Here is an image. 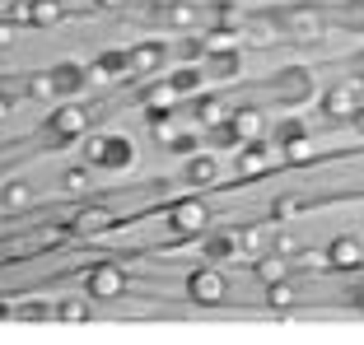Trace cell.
Instances as JSON below:
<instances>
[{
  "label": "cell",
  "mask_w": 364,
  "mask_h": 345,
  "mask_svg": "<svg viewBox=\"0 0 364 345\" xmlns=\"http://www.w3.org/2000/svg\"><path fill=\"white\" fill-rule=\"evenodd\" d=\"M280 23H285V33L299 38V43H318L322 33H327V19H322L313 5H289V10L280 14Z\"/></svg>",
  "instance_id": "6da1fadb"
},
{
  "label": "cell",
  "mask_w": 364,
  "mask_h": 345,
  "mask_svg": "<svg viewBox=\"0 0 364 345\" xmlns=\"http://www.w3.org/2000/svg\"><path fill=\"white\" fill-rule=\"evenodd\" d=\"M187 294H192L196 303H225L229 280H225V275H220L215 266H201V270H192V280H187Z\"/></svg>",
  "instance_id": "7a4b0ae2"
},
{
  "label": "cell",
  "mask_w": 364,
  "mask_h": 345,
  "mask_svg": "<svg viewBox=\"0 0 364 345\" xmlns=\"http://www.w3.org/2000/svg\"><path fill=\"white\" fill-rule=\"evenodd\" d=\"M85 121H89V108H56L52 117H47V131H52L56 141H75V136H85Z\"/></svg>",
  "instance_id": "3957f363"
},
{
  "label": "cell",
  "mask_w": 364,
  "mask_h": 345,
  "mask_svg": "<svg viewBox=\"0 0 364 345\" xmlns=\"http://www.w3.org/2000/svg\"><path fill=\"white\" fill-rule=\"evenodd\" d=\"M127 290V275L117 266H94L89 270V299H122Z\"/></svg>",
  "instance_id": "277c9868"
},
{
  "label": "cell",
  "mask_w": 364,
  "mask_h": 345,
  "mask_svg": "<svg viewBox=\"0 0 364 345\" xmlns=\"http://www.w3.org/2000/svg\"><path fill=\"white\" fill-rule=\"evenodd\" d=\"M225 126H229V136H234V141H243V145H247V141H257L262 131H267V117H262L257 108H234Z\"/></svg>",
  "instance_id": "5b68a950"
},
{
  "label": "cell",
  "mask_w": 364,
  "mask_h": 345,
  "mask_svg": "<svg viewBox=\"0 0 364 345\" xmlns=\"http://www.w3.org/2000/svg\"><path fill=\"white\" fill-rule=\"evenodd\" d=\"M322 112H327V117H355V112H360V89H350V84H336V89H327V94H322Z\"/></svg>",
  "instance_id": "8992f818"
},
{
  "label": "cell",
  "mask_w": 364,
  "mask_h": 345,
  "mask_svg": "<svg viewBox=\"0 0 364 345\" xmlns=\"http://www.w3.org/2000/svg\"><path fill=\"white\" fill-rule=\"evenodd\" d=\"M168 219H173V229H178V234H201V229L210 224V210H205L201 201H178Z\"/></svg>",
  "instance_id": "52a82bcc"
},
{
  "label": "cell",
  "mask_w": 364,
  "mask_h": 345,
  "mask_svg": "<svg viewBox=\"0 0 364 345\" xmlns=\"http://www.w3.org/2000/svg\"><path fill=\"white\" fill-rule=\"evenodd\" d=\"M360 261H364L360 238H336L327 248V266H336V270H360Z\"/></svg>",
  "instance_id": "ba28073f"
},
{
  "label": "cell",
  "mask_w": 364,
  "mask_h": 345,
  "mask_svg": "<svg viewBox=\"0 0 364 345\" xmlns=\"http://www.w3.org/2000/svg\"><path fill=\"white\" fill-rule=\"evenodd\" d=\"M159 61H164V43H140L127 52V70H140V75L159 70Z\"/></svg>",
  "instance_id": "9c48e42d"
},
{
  "label": "cell",
  "mask_w": 364,
  "mask_h": 345,
  "mask_svg": "<svg viewBox=\"0 0 364 345\" xmlns=\"http://www.w3.org/2000/svg\"><path fill=\"white\" fill-rule=\"evenodd\" d=\"M136 163V145L122 136H103V168H131Z\"/></svg>",
  "instance_id": "30bf717a"
},
{
  "label": "cell",
  "mask_w": 364,
  "mask_h": 345,
  "mask_svg": "<svg viewBox=\"0 0 364 345\" xmlns=\"http://www.w3.org/2000/svg\"><path fill=\"white\" fill-rule=\"evenodd\" d=\"M70 229H75V234H85V238H94V234H103V229H112V215H107L103 205H85V210L70 219Z\"/></svg>",
  "instance_id": "8fae6325"
},
{
  "label": "cell",
  "mask_w": 364,
  "mask_h": 345,
  "mask_svg": "<svg viewBox=\"0 0 364 345\" xmlns=\"http://www.w3.org/2000/svg\"><path fill=\"white\" fill-rule=\"evenodd\" d=\"M140 103H145L150 112H168L173 103H178V89H173L168 80H154V84L140 89Z\"/></svg>",
  "instance_id": "7c38bea8"
},
{
  "label": "cell",
  "mask_w": 364,
  "mask_h": 345,
  "mask_svg": "<svg viewBox=\"0 0 364 345\" xmlns=\"http://www.w3.org/2000/svg\"><path fill=\"white\" fill-rule=\"evenodd\" d=\"M271 168V150H262L257 141L238 145V172H247V177H257V172Z\"/></svg>",
  "instance_id": "4fadbf2b"
},
{
  "label": "cell",
  "mask_w": 364,
  "mask_h": 345,
  "mask_svg": "<svg viewBox=\"0 0 364 345\" xmlns=\"http://www.w3.org/2000/svg\"><path fill=\"white\" fill-rule=\"evenodd\" d=\"M47 75H52L56 94H75V89L85 84V65H75V61H61V65H52Z\"/></svg>",
  "instance_id": "5bb4252c"
},
{
  "label": "cell",
  "mask_w": 364,
  "mask_h": 345,
  "mask_svg": "<svg viewBox=\"0 0 364 345\" xmlns=\"http://www.w3.org/2000/svg\"><path fill=\"white\" fill-rule=\"evenodd\" d=\"M164 23H173V28H196V5L192 0H173V5H164V10H154Z\"/></svg>",
  "instance_id": "9a60e30c"
},
{
  "label": "cell",
  "mask_w": 364,
  "mask_h": 345,
  "mask_svg": "<svg viewBox=\"0 0 364 345\" xmlns=\"http://www.w3.org/2000/svg\"><path fill=\"white\" fill-rule=\"evenodd\" d=\"M215 177H220V163H215L210 154H192V159H187V182H196V187H210Z\"/></svg>",
  "instance_id": "2e32d148"
},
{
  "label": "cell",
  "mask_w": 364,
  "mask_h": 345,
  "mask_svg": "<svg viewBox=\"0 0 364 345\" xmlns=\"http://www.w3.org/2000/svg\"><path fill=\"white\" fill-rule=\"evenodd\" d=\"M61 14H65V5L61 0H28V23H61Z\"/></svg>",
  "instance_id": "e0dca14e"
},
{
  "label": "cell",
  "mask_w": 364,
  "mask_h": 345,
  "mask_svg": "<svg viewBox=\"0 0 364 345\" xmlns=\"http://www.w3.org/2000/svg\"><path fill=\"white\" fill-rule=\"evenodd\" d=\"M196 121H201V126H225L229 108L220 103V98H196Z\"/></svg>",
  "instance_id": "ac0fdd59"
},
{
  "label": "cell",
  "mask_w": 364,
  "mask_h": 345,
  "mask_svg": "<svg viewBox=\"0 0 364 345\" xmlns=\"http://www.w3.org/2000/svg\"><path fill=\"white\" fill-rule=\"evenodd\" d=\"M145 121H150V136H154V145H173V141H178V121H173L168 112H150Z\"/></svg>",
  "instance_id": "d6986e66"
},
{
  "label": "cell",
  "mask_w": 364,
  "mask_h": 345,
  "mask_svg": "<svg viewBox=\"0 0 364 345\" xmlns=\"http://www.w3.org/2000/svg\"><path fill=\"white\" fill-rule=\"evenodd\" d=\"M0 205H5V210H28L33 205V187L28 182H10L5 192H0Z\"/></svg>",
  "instance_id": "ffe728a7"
},
{
  "label": "cell",
  "mask_w": 364,
  "mask_h": 345,
  "mask_svg": "<svg viewBox=\"0 0 364 345\" xmlns=\"http://www.w3.org/2000/svg\"><path fill=\"white\" fill-rule=\"evenodd\" d=\"M267 299H271V308H276V313H285V308H294V299H299V294H294V285H289V280H271L267 285Z\"/></svg>",
  "instance_id": "44dd1931"
},
{
  "label": "cell",
  "mask_w": 364,
  "mask_h": 345,
  "mask_svg": "<svg viewBox=\"0 0 364 345\" xmlns=\"http://www.w3.org/2000/svg\"><path fill=\"white\" fill-rule=\"evenodd\" d=\"M234 38H238V33H225V28H220V33H210V38L201 43V56H229V52H238V47H234Z\"/></svg>",
  "instance_id": "7402d4cb"
},
{
  "label": "cell",
  "mask_w": 364,
  "mask_h": 345,
  "mask_svg": "<svg viewBox=\"0 0 364 345\" xmlns=\"http://www.w3.org/2000/svg\"><path fill=\"white\" fill-rule=\"evenodd\" d=\"M257 275H262V285H271V280H285V257L267 252V257L257 261Z\"/></svg>",
  "instance_id": "603a6c76"
},
{
  "label": "cell",
  "mask_w": 364,
  "mask_h": 345,
  "mask_svg": "<svg viewBox=\"0 0 364 345\" xmlns=\"http://www.w3.org/2000/svg\"><path fill=\"white\" fill-rule=\"evenodd\" d=\"M289 80H280V89H285L289 98H304V94H313V80L304 75V70H285Z\"/></svg>",
  "instance_id": "cb8c5ba5"
},
{
  "label": "cell",
  "mask_w": 364,
  "mask_h": 345,
  "mask_svg": "<svg viewBox=\"0 0 364 345\" xmlns=\"http://www.w3.org/2000/svg\"><path fill=\"white\" fill-rule=\"evenodd\" d=\"M271 252H276V257H299L304 243H299V234H276L271 238Z\"/></svg>",
  "instance_id": "d4e9b609"
},
{
  "label": "cell",
  "mask_w": 364,
  "mask_h": 345,
  "mask_svg": "<svg viewBox=\"0 0 364 345\" xmlns=\"http://www.w3.org/2000/svg\"><path fill=\"white\" fill-rule=\"evenodd\" d=\"M205 257H210V261L238 257V243H234V238H210V243H205Z\"/></svg>",
  "instance_id": "484cf974"
},
{
  "label": "cell",
  "mask_w": 364,
  "mask_h": 345,
  "mask_svg": "<svg viewBox=\"0 0 364 345\" xmlns=\"http://www.w3.org/2000/svg\"><path fill=\"white\" fill-rule=\"evenodd\" d=\"M215 19H220V28H225V33H238V28H243V10H238V5H220V10H215Z\"/></svg>",
  "instance_id": "4316f807"
},
{
  "label": "cell",
  "mask_w": 364,
  "mask_h": 345,
  "mask_svg": "<svg viewBox=\"0 0 364 345\" xmlns=\"http://www.w3.org/2000/svg\"><path fill=\"white\" fill-rule=\"evenodd\" d=\"M309 154H313L309 136H294V141H285V159H289V163H309Z\"/></svg>",
  "instance_id": "83f0119b"
},
{
  "label": "cell",
  "mask_w": 364,
  "mask_h": 345,
  "mask_svg": "<svg viewBox=\"0 0 364 345\" xmlns=\"http://www.w3.org/2000/svg\"><path fill=\"white\" fill-rule=\"evenodd\" d=\"M56 317H61V322H85V317H89V303H80V299H65L61 308H56Z\"/></svg>",
  "instance_id": "f1b7e54d"
},
{
  "label": "cell",
  "mask_w": 364,
  "mask_h": 345,
  "mask_svg": "<svg viewBox=\"0 0 364 345\" xmlns=\"http://www.w3.org/2000/svg\"><path fill=\"white\" fill-rule=\"evenodd\" d=\"M52 94H56V84H52V75H47V70H43V75H33V80H28V98H43V103H47Z\"/></svg>",
  "instance_id": "f546056e"
},
{
  "label": "cell",
  "mask_w": 364,
  "mask_h": 345,
  "mask_svg": "<svg viewBox=\"0 0 364 345\" xmlns=\"http://www.w3.org/2000/svg\"><path fill=\"white\" fill-rule=\"evenodd\" d=\"M234 243H238V248H243V252H257V248H262V243H267V234H262V229H257V224H252V229H243V234H238V238H234Z\"/></svg>",
  "instance_id": "4dcf8cb0"
},
{
  "label": "cell",
  "mask_w": 364,
  "mask_h": 345,
  "mask_svg": "<svg viewBox=\"0 0 364 345\" xmlns=\"http://www.w3.org/2000/svg\"><path fill=\"white\" fill-rule=\"evenodd\" d=\"M168 84L178 89V94H192V89H201V75H196V70H182V75H173Z\"/></svg>",
  "instance_id": "1f68e13d"
},
{
  "label": "cell",
  "mask_w": 364,
  "mask_h": 345,
  "mask_svg": "<svg viewBox=\"0 0 364 345\" xmlns=\"http://www.w3.org/2000/svg\"><path fill=\"white\" fill-rule=\"evenodd\" d=\"M61 182H65V192H85V187H89V172L70 168V172H65V177H61Z\"/></svg>",
  "instance_id": "d6a6232c"
},
{
  "label": "cell",
  "mask_w": 364,
  "mask_h": 345,
  "mask_svg": "<svg viewBox=\"0 0 364 345\" xmlns=\"http://www.w3.org/2000/svg\"><path fill=\"white\" fill-rule=\"evenodd\" d=\"M168 150H178V154H196V150H201V141H196V136H182V131H178V141H173Z\"/></svg>",
  "instance_id": "836d02e7"
},
{
  "label": "cell",
  "mask_w": 364,
  "mask_h": 345,
  "mask_svg": "<svg viewBox=\"0 0 364 345\" xmlns=\"http://www.w3.org/2000/svg\"><path fill=\"white\" fill-rule=\"evenodd\" d=\"M85 159L89 163H103V136H89V141H85Z\"/></svg>",
  "instance_id": "e575fe53"
},
{
  "label": "cell",
  "mask_w": 364,
  "mask_h": 345,
  "mask_svg": "<svg viewBox=\"0 0 364 345\" xmlns=\"http://www.w3.org/2000/svg\"><path fill=\"white\" fill-rule=\"evenodd\" d=\"M215 70H220V75H238V52H229V56H215Z\"/></svg>",
  "instance_id": "d590c367"
},
{
  "label": "cell",
  "mask_w": 364,
  "mask_h": 345,
  "mask_svg": "<svg viewBox=\"0 0 364 345\" xmlns=\"http://www.w3.org/2000/svg\"><path fill=\"white\" fill-rule=\"evenodd\" d=\"M299 210H304V205L294 201V196H285V201H276V215H280V219H294Z\"/></svg>",
  "instance_id": "8d00e7d4"
},
{
  "label": "cell",
  "mask_w": 364,
  "mask_h": 345,
  "mask_svg": "<svg viewBox=\"0 0 364 345\" xmlns=\"http://www.w3.org/2000/svg\"><path fill=\"white\" fill-rule=\"evenodd\" d=\"M98 65H103L107 75H122V70H127V56H117V52H112V56H103Z\"/></svg>",
  "instance_id": "74e56055"
},
{
  "label": "cell",
  "mask_w": 364,
  "mask_h": 345,
  "mask_svg": "<svg viewBox=\"0 0 364 345\" xmlns=\"http://www.w3.org/2000/svg\"><path fill=\"white\" fill-rule=\"evenodd\" d=\"M327 266V257H318V252H299V270H322Z\"/></svg>",
  "instance_id": "f35d334b"
},
{
  "label": "cell",
  "mask_w": 364,
  "mask_h": 345,
  "mask_svg": "<svg viewBox=\"0 0 364 345\" xmlns=\"http://www.w3.org/2000/svg\"><path fill=\"white\" fill-rule=\"evenodd\" d=\"M10 23H28V0H14L10 5Z\"/></svg>",
  "instance_id": "ab89813d"
},
{
  "label": "cell",
  "mask_w": 364,
  "mask_h": 345,
  "mask_svg": "<svg viewBox=\"0 0 364 345\" xmlns=\"http://www.w3.org/2000/svg\"><path fill=\"white\" fill-rule=\"evenodd\" d=\"M294 136H304V126H299V121H294V117H289L285 126H280V141H294Z\"/></svg>",
  "instance_id": "60d3db41"
},
{
  "label": "cell",
  "mask_w": 364,
  "mask_h": 345,
  "mask_svg": "<svg viewBox=\"0 0 364 345\" xmlns=\"http://www.w3.org/2000/svg\"><path fill=\"white\" fill-rule=\"evenodd\" d=\"M252 43H271V28H267V23H252Z\"/></svg>",
  "instance_id": "b9f144b4"
},
{
  "label": "cell",
  "mask_w": 364,
  "mask_h": 345,
  "mask_svg": "<svg viewBox=\"0 0 364 345\" xmlns=\"http://www.w3.org/2000/svg\"><path fill=\"white\" fill-rule=\"evenodd\" d=\"M10 112H14V98H10V94H0V121L10 117Z\"/></svg>",
  "instance_id": "7bdbcfd3"
},
{
  "label": "cell",
  "mask_w": 364,
  "mask_h": 345,
  "mask_svg": "<svg viewBox=\"0 0 364 345\" xmlns=\"http://www.w3.org/2000/svg\"><path fill=\"white\" fill-rule=\"evenodd\" d=\"M14 43V28H10V23H0V47H10Z\"/></svg>",
  "instance_id": "ee69618b"
},
{
  "label": "cell",
  "mask_w": 364,
  "mask_h": 345,
  "mask_svg": "<svg viewBox=\"0 0 364 345\" xmlns=\"http://www.w3.org/2000/svg\"><path fill=\"white\" fill-rule=\"evenodd\" d=\"M94 5H98V10H117L122 0H94Z\"/></svg>",
  "instance_id": "f6af8a7d"
},
{
  "label": "cell",
  "mask_w": 364,
  "mask_h": 345,
  "mask_svg": "<svg viewBox=\"0 0 364 345\" xmlns=\"http://www.w3.org/2000/svg\"><path fill=\"white\" fill-rule=\"evenodd\" d=\"M355 126H360V131H364V112H355Z\"/></svg>",
  "instance_id": "bcb514c9"
},
{
  "label": "cell",
  "mask_w": 364,
  "mask_h": 345,
  "mask_svg": "<svg viewBox=\"0 0 364 345\" xmlns=\"http://www.w3.org/2000/svg\"><path fill=\"white\" fill-rule=\"evenodd\" d=\"M355 299H360V313H364V294H355Z\"/></svg>",
  "instance_id": "7dc6e473"
},
{
  "label": "cell",
  "mask_w": 364,
  "mask_h": 345,
  "mask_svg": "<svg viewBox=\"0 0 364 345\" xmlns=\"http://www.w3.org/2000/svg\"><path fill=\"white\" fill-rule=\"evenodd\" d=\"M0 70H5V61H0Z\"/></svg>",
  "instance_id": "c3c4849f"
}]
</instances>
